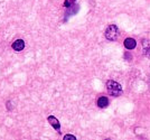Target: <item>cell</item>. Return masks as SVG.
<instances>
[{
	"mask_svg": "<svg viewBox=\"0 0 150 140\" xmlns=\"http://www.w3.org/2000/svg\"><path fill=\"white\" fill-rule=\"evenodd\" d=\"M98 105L100 108H106L109 105V99L106 96H100L98 99Z\"/></svg>",
	"mask_w": 150,
	"mask_h": 140,
	"instance_id": "6",
	"label": "cell"
},
{
	"mask_svg": "<svg viewBox=\"0 0 150 140\" xmlns=\"http://www.w3.org/2000/svg\"><path fill=\"white\" fill-rule=\"evenodd\" d=\"M76 0H65V2H64V7L65 8H69V7H72V5L74 4Z\"/></svg>",
	"mask_w": 150,
	"mask_h": 140,
	"instance_id": "8",
	"label": "cell"
},
{
	"mask_svg": "<svg viewBox=\"0 0 150 140\" xmlns=\"http://www.w3.org/2000/svg\"><path fill=\"white\" fill-rule=\"evenodd\" d=\"M125 47L127 49H133V48H136V46H137V42H136V39L133 38H125Z\"/></svg>",
	"mask_w": 150,
	"mask_h": 140,
	"instance_id": "5",
	"label": "cell"
},
{
	"mask_svg": "<svg viewBox=\"0 0 150 140\" xmlns=\"http://www.w3.org/2000/svg\"><path fill=\"white\" fill-rule=\"evenodd\" d=\"M47 121H48V123H50V126L54 128L56 131L61 132V123H59V121L57 120L54 115H50V117L47 118Z\"/></svg>",
	"mask_w": 150,
	"mask_h": 140,
	"instance_id": "3",
	"label": "cell"
},
{
	"mask_svg": "<svg viewBox=\"0 0 150 140\" xmlns=\"http://www.w3.org/2000/svg\"><path fill=\"white\" fill-rule=\"evenodd\" d=\"M104 35H105L106 39H109V40H114V39H117L118 35H119L118 27H117L115 25H110L105 29Z\"/></svg>",
	"mask_w": 150,
	"mask_h": 140,
	"instance_id": "2",
	"label": "cell"
},
{
	"mask_svg": "<svg viewBox=\"0 0 150 140\" xmlns=\"http://www.w3.org/2000/svg\"><path fill=\"white\" fill-rule=\"evenodd\" d=\"M64 139L65 140H67V139L76 140V137H75V136H72V134H66V136H64Z\"/></svg>",
	"mask_w": 150,
	"mask_h": 140,
	"instance_id": "9",
	"label": "cell"
},
{
	"mask_svg": "<svg viewBox=\"0 0 150 140\" xmlns=\"http://www.w3.org/2000/svg\"><path fill=\"white\" fill-rule=\"evenodd\" d=\"M106 90H108L109 94L112 96H119L122 94V86L113 80H110L106 82Z\"/></svg>",
	"mask_w": 150,
	"mask_h": 140,
	"instance_id": "1",
	"label": "cell"
},
{
	"mask_svg": "<svg viewBox=\"0 0 150 140\" xmlns=\"http://www.w3.org/2000/svg\"><path fill=\"white\" fill-rule=\"evenodd\" d=\"M144 55H146L147 57L150 58V43H148V44H144Z\"/></svg>",
	"mask_w": 150,
	"mask_h": 140,
	"instance_id": "7",
	"label": "cell"
},
{
	"mask_svg": "<svg viewBox=\"0 0 150 140\" xmlns=\"http://www.w3.org/2000/svg\"><path fill=\"white\" fill-rule=\"evenodd\" d=\"M13 48L16 52H20L25 48V42L23 39H17L13 43Z\"/></svg>",
	"mask_w": 150,
	"mask_h": 140,
	"instance_id": "4",
	"label": "cell"
}]
</instances>
